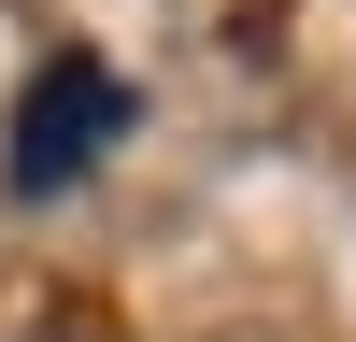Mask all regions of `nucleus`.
<instances>
[{"label":"nucleus","mask_w":356,"mask_h":342,"mask_svg":"<svg viewBox=\"0 0 356 342\" xmlns=\"http://www.w3.org/2000/svg\"><path fill=\"white\" fill-rule=\"evenodd\" d=\"M129 72L114 57H43L29 72V100H15V142H0V171H15V200H57V186H86V171L129 142Z\"/></svg>","instance_id":"f257e3e1"}]
</instances>
